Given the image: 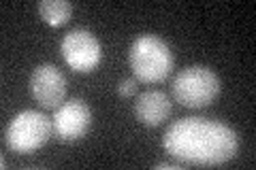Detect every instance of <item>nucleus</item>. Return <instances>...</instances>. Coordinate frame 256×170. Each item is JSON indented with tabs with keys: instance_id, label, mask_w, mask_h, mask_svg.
<instances>
[{
	"instance_id": "obj_7",
	"label": "nucleus",
	"mask_w": 256,
	"mask_h": 170,
	"mask_svg": "<svg viewBox=\"0 0 256 170\" xmlns=\"http://www.w3.org/2000/svg\"><path fill=\"white\" fill-rule=\"evenodd\" d=\"M30 94L43 109H58L66 100V77L54 64H38L28 81Z\"/></svg>"
},
{
	"instance_id": "obj_1",
	"label": "nucleus",
	"mask_w": 256,
	"mask_h": 170,
	"mask_svg": "<svg viewBox=\"0 0 256 170\" xmlns=\"http://www.w3.org/2000/svg\"><path fill=\"white\" fill-rule=\"evenodd\" d=\"M162 149L184 166H220L239 151V134L224 121L184 117L164 130Z\"/></svg>"
},
{
	"instance_id": "obj_2",
	"label": "nucleus",
	"mask_w": 256,
	"mask_h": 170,
	"mask_svg": "<svg viewBox=\"0 0 256 170\" xmlns=\"http://www.w3.org/2000/svg\"><path fill=\"white\" fill-rule=\"evenodd\" d=\"M128 64L134 79L141 83H160L171 75L175 55L166 40L156 34H141L128 49Z\"/></svg>"
},
{
	"instance_id": "obj_5",
	"label": "nucleus",
	"mask_w": 256,
	"mask_h": 170,
	"mask_svg": "<svg viewBox=\"0 0 256 170\" xmlns=\"http://www.w3.org/2000/svg\"><path fill=\"white\" fill-rule=\"evenodd\" d=\"M60 51L64 62L75 72H92L102 60L100 40L86 28L68 30L60 43Z\"/></svg>"
},
{
	"instance_id": "obj_11",
	"label": "nucleus",
	"mask_w": 256,
	"mask_h": 170,
	"mask_svg": "<svg viewBox=\"0 0 256 170\" xmlns=\"http://www.w3.org/2000/svg\"><path fill=\"white\" fill-rule=\"evenodd\" d=\"M182 162H178V164H169V162H156L154 168H162V170H182Z\"/></svg>"
},
{
	"instance_id": "obj_8",
	"label": "nucleus",
	"mask_w": 256,
	"mask_h": 170,
	"mask_svg": "<svg viewBox=\"0 0 256 170\" xmlns=\"http://www.w3.org/2000/svg\"><path fill=\"white\" fill-rule=\"evenodd\" d=\"M171 111H173L171 98L162 90L143 92L137 96V100H134V117L148 128L162 126L164 121L169 119Z\"/></svg>"
},
{
	"instance_id": "obj_6",
	"label": "nucleus",
	"mask_w": 256,
	"mask_h": 170,
	"mask_svg": "<svg viewBox=\"0 0 256 170\" xmlns=\"http://www.w3.org/2000/svg\"><path fill=\"white\" fill-rule=\"evenodd\" d=\"M92 109L88 107V102L82 98H70L64 100L58 109H56L52 124H54V134L64 143L79 141L90 132L92 128Z\"/></svg>"
},
{
	"instance_id": "obj_3",
	"label": "nucleus",
	"mask_w": 256,
	"mask_h": 170,
	"mask_svg": "<svg viewBox=\"0 0 256 170\" xmlns=\"http://www.w3.org/2000/svg\"><path fill=\"white\" fill-rule=\"evenodd\" d=\"M220 90H222L220 77L212 68L201 66V64L186 66L184 70H180V75L171 83L173 98L186 109L210 107L220 96Z\"/></svg>"
},
{
	"instance_id": "obj_10",
	"label": "nucleus",
	"mask_w": 256,
	"mask_h": 170,
	"mask_svg": "<svg viewBox=\"0 0 256 170\" xmlns=\"http://www.w3.org/2000/svg\"><path fill=\"white\" fill-rule=\"evenodd\" d=\"M118 94L128 98V96H134L137 94V79H122L118 83Z\"/></svg>"
},
{
	"instance_id": "obj_4",
	"label": "nucleus",
	"mask_w": 256,
	"mask_h": 170,
	"mask_svg": "<svg viewBox=\"0 0 256 170\" xmlns=\"http://www.w3.org/2000/svg\"><path fill=\"white\" fill-rule=\"evenodd\" d=\"M54 132L52 119L41 111H20L4 130L6 147L15 153H34L50 141Z\"/></svg>"
},
{
	"instance_id": "obj_9",
	"label": "nucleus",
	"mask_w": 256,
	"mask_h": 170,
	"mask_svg": "<svg viewBox=\"0 0 256 170\" xmlns=\"http://www.w3.org/2000/svg\"><path fill=\"white\" fill-rule=\"evenodd\" d=\"M38 15L50 26H64L73 15V4L68 0H41L38 2Z\"/></svg>"
}]
</instances>
